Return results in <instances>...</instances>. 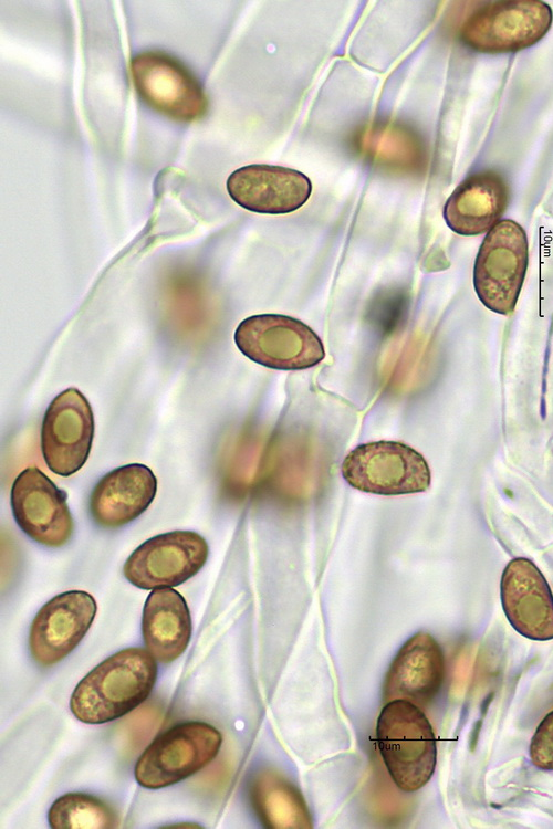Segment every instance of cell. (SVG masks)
Returning a JSON list of instances; mask_svg holds the SVG:
<instances>
[{
  "instance_id": "2",
  "label": "cell",
  "mask_w": 553,
  "mask_h": 829,
  "mask_svg": "<svg viewBox=\"0 0 553 829\" xmlns=\"http://www.w3.org/2000/svg\"><path fill=\"white\" fill-rule=\"evenodd\" d=\"M377 747L396 786L416 791L431 778L437 763L434 730L425 713L406 700L382 709L376 724Z\"/></svg>"
},
{
  "instance_id": "13",
  "label": "cell",
  "mask_w": 553,
  "mask_h": 829,
  "mask_svg": "<svg viewBox=\"0 0 553 829\" xmlns=\"http://www.w3.org/2000/svg\"><path fill=\"white\" fill-rule=\"evenodd\" d=\"M500 596L504 615L517 632L531 640L553 639V594L531 559L517 557L507 564Z\"/></svg>"
},
{
  "instance_id": "22",
  "label": "cell",
  "mask_w": 553,
  "mask_h": 829,
  "mask_svg": "<svg viewBox=\"0 0 553 829\" xmlns=\"http://www.w3.org/2000/svg\"><path fill=\"white\" fill-rule=\"evenodd\" d=\"M530 757L536 767L553 770V711L541 721L530 744Z\"/></svg>"
},
{
  "instance_id": "1",
  "label": "cell",
  "mask_w": 553,
  "mask_h": 829,
  "mask_svg": "<svg viewBox=\"0 0 553 829\" xmlns=\"http://www.w3.org/2000/svg\"><path fill=\"white\" fill-rule=\"evenodd\" d=\"M157 679L156 659L144 648H126L102 661L75 686L70 709L85 724H104L139 706Z\"/></svg>"
},
{
  "instance_id": "4",
  "label": "cell",
  "mask_w": 553,
  "mask_h": 829,
  "mask_svg": "<svg viewBox=\"0 0 553 829\" xmlns=\"http://www.w3.org/2000/svg\"><path fill=\"white\" fill-rule=\"evenodd\" d=\"M342 476L354 489L377 495L426 492L431 472L424 455L398 441H374L357 445L342 462Z\"/></svg>"
},
{
  "instance_id": "11",
  "label": "cell",
  "mask_w": 553,
  "mask_h": 829,
  "mask_svg": "<svg viewBox=\"0 0 553 829\" xmlns=\"http://www.w3.org/2000/svg\"><path fill=\"white\" fill-rule=\"evenodd\" d=\"M11 507L21 531L43 546L61 547L73 535L65 493L38 468L18 474L11 487Z\"/></svg>"
},
{
  "instance_id": "5",
  "label": "cell",
  "mask_w": 553,
  "mask_h": 829,
  "mask_svg": "<svg viewBox=\"0 0 553 829\" xmlns=\"http://www.w3.org/2000/svg\"><path fill=\"white\" fill-rule=\"evenodd\" d=\"M233 339L250 360L276 370H304L325 357L319 335L300 319L282 314L244 318L237 326Z\"/></svg>"
},
{
  "instance_id": "8",
  "label": "cell",
  "mask_w": 553,
  "mask_h": 829,
  "mask_svg": "<svg viewBox=\"0 0 553 829\" xmlns=\"http://www.w3.org/2000/svg\"><path fill=\"white\" fill-rule=\"evenodd\" d=\"M129 66L136 92L156 112L185 123L206 113L208 101L200 83L175 57L145 51L133 56Z\"/></svg>"
},
{
  "instance_id": "3",
  "label": "cell",
  "mask_w": 553,
  "mask_h": 829,
  "mask_svg": "<svg viewBox=\"0 0 553 829\" xmlns=\"http://www.w3.org/2000/svg\"><path fill=\"white\" fill-rule=\"evenodd\" d=\"M221 733L206 722L178 723L157 735L136 762L134 775L144 788L175 785L209 765L219 754Z\"/></svg>"
},
{
  "instance_id": "20",
  "label": "cell",
  "mask_w": 553,
  "mask_h": 829,
  "mask_svg": "<svg viewBox=\"0 0 553 829\" xmlns=\"http://www.w3.org/2000/svg\"><path fill=\"white\" fill-rule=\"evenodd\" d=\"M260 820L273 829H306L312 818L301 793L285 777L271 770L258 773L249 786Z\"/></svg>"
},
{
  "instance_id": "21",
  "label": "cell",
  "mask_w": 553,
  "mask_h": 829,
  "mask_svg": "<svg viewBox=\"0 0 553 829\" xmlns=\"http://www.w3.org/2000/svg\"><path fill=\"white\" fill-rule=\"evenodd\" d=\"M53 829H111L118 826L117 812L103 799L84 793H67L48 812Z\"/></svg>"
},
{
  "instance_id": "15",
  "label": "cell",
  "mask_w": 553,
  "mask_h": 829,
  "mask_svg": "<svg viewBox=\"0 0 553 829\" xmlns=\"http://www.w3.org/2000/svg\"><path fill=\"white\" fill-rule=\"evenodd\" d=\"M444 678L440 646L431 634L417 632L401 646L387 671L384 701L406 700L426 706L438 694Z\"/></svg>"
},
{
  "instance_id": "17",
  "label": "cell",
  "mask_w": 553,
  "mask_h": 829,
  "mask_svg": "<svg viewBox=\"0 0 553 829\" xmlns=\"http://www.w3.org/2000/svg\"><path fill=\"white\" fill-rule=\"evenodd\" d=\"M509 204V187L497 172L473 174L461 181L444 206L447 225L461 235L490 231Z\"/></svg>"
},
{
  "instance_id": "14",
  "label": "cell",
  "mask_w": 553,
  "mask_h": 829,
  "mask_svg": "<svg viewBox=\"0 0 553 829\" xmlns=\"http://www.w3.org/2000/svg\"><path fill=\"white\" fill-rule=\"evenodd\" d=\"M226 186L237 204L267 214L293 212L312 192L311 180L303 172L270 165L241 167L228 177Z\"/></svg>"
},
{
  "instance_id": "18",
  "label": "cell",
  "mask_w": 553,
  "mask_h": 829,
  "mask_svg": "<svg viewBox=\"0 0 553 829\" xmlns=\"http://www.w3.org/2000/svg\"><path fill=\"white\" fill-rule=\"evenodd\" d=\"M192 625L185 598L173 587L153 589L142 617L146 649L161 663H170L187 649Z\"/></svg>"
},
{
  "instance_id": "10",
  "label": "cell",
  "mask_w": 553,
  "mask_h": 829,
  "mask_svg": "<svg viewBox=\"0 0 553 829\" xmlns=\"http://www.w3.org/2000/svg\"><path fill=\"white\" fill-rule=\"evenodd\" d=\"M94 438V416L86 397L67 388L51 401L41 426V451L48 468L70 476L86 462Z\"/></svg>"
},
{
  "instance_id": "19",
  "label": "cell",
  "mask_w": 553,
  "mask_h": 829,
  "mask_svg": "<svg viewBox=\"0 0 553 829\" xmlns=\"http://www.w3.org/2000/svg\"><path fill=\"white\" fill-rule=\"evenodd\" d=\"M355 145L369 161L395 172H415L426 159L418 135L398 123L364 126L355 137Z\"/></svg>"
},
{
  "instance_id": "9",
  "label": "cell",
  "mask_w": 553,
  "mask_h": 829,
  "mask_svg": "<svg viewBox=\"0 0 553 829\" xmlns=\"http://www.w3.org/2000/svg\"><path fill=\"white\" fill-rule=\"evenodd\" d=\"M209 547L192 531H173L150 537L127 558L125 578L145 590L176 587L195 576L206 564Z\"/></svg>"
},
{
  "instance_id": "12",
  "label": "cell",
  "mask_w": 553,
  "mask_h": 829,
  "mask_svg": "<svg viewBox=\"0 0 553 829\" xmlns=\"http://www.w3.org/2000/svg\"><path fill=\"white\" fill-rule=\"evenodd\" d=\"M97 606L83 590H69L45 602L35 615L29 633V649L36 663L55 664L70 654L92 626Z\"/></svg>"
},
{
  "instance_id": "7",
  "label": "cell",
  "mask_w": 553,
  "mask_h": 829,
  "mask_svg": "<svg viewBox=\"0 0 553 829\" xmlns=\"http://www.w3.org/2000/svg\"><path fill=\"white\" fill-rule=\"evenodd\" d=\"M552 22V9L544 1H491L466 19L460 39L481 53L518 52L542 40Z\"/></svg>"
},
{
  "instance_id": "16",
  "label": "cell",
  "mask_w": 553,
  "mask_h": 829,
  "mask_svg": "<svg viewBox=\"0 0 553 829\" xmlns=\"http://www.w3.org/2000/svg\"><path fill=\"white\" fill-rule=\"evenodd\" d=\"M157 491L153 471L140 463L125 464L106 473L90 496V512L103 528H118L139 517Z\"/></svg>"
},
{
  "instance_id": "6",
  "label": "cell",
  "mask_w": 553,
  "mask_h": 829,
  "mask_svg": "<svg viewBox=\"0 0 553 829\" xmlns=\"http://www.w3.org/2000/svg\"><path fill=\"white\" fill-rule=\"evenodd\" d=\"M528 238L510 219L500 220L484 237L473 266V286L490 311L509 315L514 311L528 267Z\"/></svg>"
}]
</instances>
